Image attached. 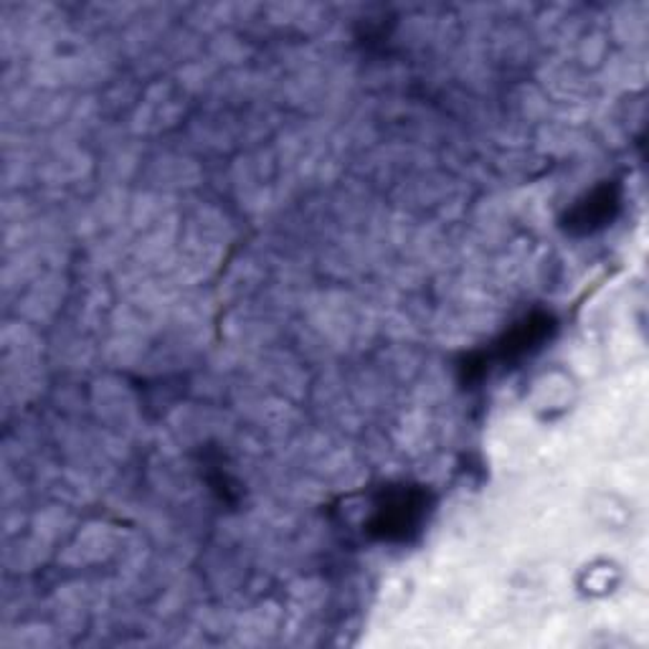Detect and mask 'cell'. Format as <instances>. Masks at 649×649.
I'll list each match as a JSON object with an SVG mask.
<instances>
[{
	"instance_id": "7a4b0ae2",
	"label": "cell",
	"mask_w": 649,
	"mask_h": 649,
	"mask_svg": "<svg viewBox=\"0 0 649 649\" xmlns=\"http://www.w3.org/2000/svg\"><path fill=\"white\" fill-rule=\"evenodd\" d=\"M617 206H619L617 191L611 189V185H604V189H599L589 201H584L581 206L574 211L571 226H581L584 231H594L597 226H601L604 221L615 216Z\"/></svg>"
},
{
	"instance_id": "6da1fadb",
	"label": "cell",
	"mask_w": 649,
	"mask_h": 649,
	"mask_svg": "<svg viewBox=\"0 0 649 649\" xmlns=\"http://www.w3.org/2000/svg\"><path fill=\"white\" fill-rule=\"evenodd\" d=\"M424 508V495L402 490L386 497V503L381 505L376 518H373V530L381 538H406L408 530L419 526Z\"/></svg>"
}]
</instances>
